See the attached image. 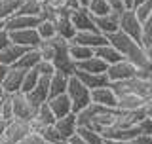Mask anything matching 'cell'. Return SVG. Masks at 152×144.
Segmentation results:
<instances>
[{
    "mask_svg": "<svg viewBox=\"0 0 152 144\" xmlns=\"http://www.w3.org/2000/svg\"><path fill=\"white\" fill-rule=\"evenodd\" d=\"M107 144H127L124 140H116V138H107Z\"/></svg>",
    "mask_w": 152,
    "mask_h": 144,
    "instance_id": "obj_44",
    "label": "cell"
},
{
    "mask_svg": "<svg viewBox=\"0 0 152 144\" xmlns=\"http://www.w3.org/2000/svg\"><path fill=\"white\" fill-rule=\"evenodd\" d=\"M10 36H12V42L17 46H23L27 47V49H32V47H38L42 42L40 34H38L36 28H23V31H13L10 32Z\"/></svg>",
    "mask_w": 152,
    "mask_h": 144,
    "instance_id": "obj_8",
    "label": "cell"
},
{
    "mask_svg": "<svg viewBox=\"0 0 152 144\" xmlns=\"http://www.w3.org/2000/svg\"><path fill=\"white\" fill-rule=\"evenodd\" d=\"M66 95L72 100V112L74 114L82 112L84 108H88L89 104L93 103L91 100V89L86 87L78 76H70L69 87H66Z\"/></svg>",
    "mask_w": 152,
    "mask_h": 144,
    "instance_id": "obj_2",
    "label": "cell"
},
{
    "mask_svg": "<svg viewBox=\"0 0 152 144\" xmlns=\"http://www.w3.org/2000/svg\"><path fill=\"white\" fill-rule=\"evenodd\" d=\"M25 72L27 70H21V68H17V66H10L6 78H4V81H2V89L6 91V95L21 93L23 80H25Z\"/></svg>",
    "mask_w": 152,
    "mask_h": 144,
    "instance_id": "obj_9",
    "label": "cell"
},
{
    "mask_svg": "<svg viewBox=\"0 0 152 144\" xmlns=\"http://www.w3.org/2000/svg\"><path fill=\"white\" fill-rule=\"evenodd\" d=\"M108 42L124 55V59H127L129 63H133L139 70L152 72V63H150L148 57H146V49H145V46H142L141 42L129 38L127 34H124L122 31L110 34L108 36Z\"/></svg>",
    "mask_w": 152,
    "mask_h": 144,
    "instance_id": "obj_1",
    "label": "cell"
},
{
    "mask_svg": "<svg viewBox=\"0 0 152 144\" xmlns=\"http://www.w3.org/2000/svg\"><path fill=\"white\" fill-rule=\"evenodd\" d=\"M95 27H97V31L103 32L104 36L114 34V32L120 31V13L110 12V13H107V15L95 17Z\"/></svg>",
    "mask_w": 152,
    "mask_h": 144,
    "instance_id": "obj_14",
    "label": "cell"
},
{
    "mask_svg": "<svg viewBox=\"0 0 152 144\" xmlns=\"http://www.w3.org/2000/svg\"><path fill=\"white\" fill-rule=\"evenodd\" d=\"M8 70H10V66H6V65H2V63H0V85H2V81H4V78H6Z\"/></svg>",
    "mask_w": 152,
    "mask_h": 144,
    "instance_id": "obj_42",
    "label": "cell"
},
{
    "mask_svg": "<svg viewBox=\"0 0 152 144\" xmlns=\"http://www.w3.org/2000/svg\"><path fill=\"white\" fill-rule=\"evenodd\" d=\"M120 31L124 34H127L133 40L141 42L142 38V23L141 19L137 17L135 9H126V12L120 13Z\"/></svg>",
    "mask_w": 152,
    "mask_h": 144,
    "instance_id": "obj_4",
    "label": "cell"
},
{
    "mask_svg": "<svg viewBox=\"0 0 152 144\" xmlns=\"http://www.w3.org/2000/svg\"><path fill=\"white\" fill-rule=\"evenodd\" d=\"M80 80H82V84L86 87L89 89H97V87H107V85H110V80H108L107 74H91V72H82V70H76V74Z\"/></svg>",
    "mask_w": 152,
    "mask_h": 144,
    "instance_id": "obj_19",
    "label": "cell"
},
{
    "mask_svg": "<svg viewBox=\"0 0 152 144\" xmlns=\"http://www.w3.org/2000/svg\"><path fill=\"white\" fill-rule=\"evenodd\" d=\"M34 70L42 76V78H51V76H53L55 72H57V70H55V66H53V63H51V61H44V59H42L40 63L36 65V68H34Z\"/></svg>",
    "mask_w": 152,
    "mask_h": 144,
    "instance_id": "obj_36",
    "label": "cell"
},
{
    "mask_svg": "<svg viewBox=\"0 0 152 144\" xmlns=\"http://www.w3.org/2000/svg\"><path fill=\"white\" fill-rule=\"evenodd\" d=\"M23 0H0V21L6 23L19 12Z\"/></svg>",
    "mask_w": 152,
    "mask_h": 144,
    "instance_id": "obj_27",
    "label": "cell"
},
{
    "mask_svg": "<svg viewBox=\"0 0 152 144\" xmlns=\"http://www.w3.org/2000/svg\"><path fill=\"white\" fill-rule=\"evenodd\" d=\"M69 53L76 63H82V61H86V59H89V57L95 55V49H91V47H88V46H82V44H76V42H70Z\"/></svg>",
    "mask_w": 152,
    "mask_h": 144,
    "instance_id": "obj_28",
    "label": "cell"
},
{
    "mask_svg": "<svg viewBox=\"0 0 152 144\" xmlns=\"http://www.w3.org/2000/svg\"><path fill=\"white\" fill-rule=\"evenodd\" d=\"M146 49V57L150 59V63H152V46H148V47H145Z\"/></svg>",
    "mask_w": 152,
    "mask_h": 144,
    "instance_id": "obj_45",
    "label": "cell"
},
{
    "mask_svg": "<svg viewBox=\"0 0 152 144\" xmlns=\"http://www.w3.org/2000/svg\"><path fill=\"white\" fill-rule=\"evenodd\" d=\"M80 2V6H84V8H88V4H89V0H78Z\"/></svg>",
    "mask_w": 152,
    "mask_h": 144,
    "instance_id": "obj_46",
    "label": "cell"
},
{
    "mask_svg": "<svg viewBox=\"0 0 152 144\" xmlns=\"http://www.w3.org/2000/svg\"><path fill=\"white\" fill-rule=\"evenodd\" d=\"M91 100L95 104H101L104 108H118V95L110 85L107 87H97L91 91Z\"/></svg>",
    "mask_w": 152,
    "mask_h": 144,
    "instance_id": "obj_13",
    "label": "cell"
},
{
    "mask_svg": "<svg viewBox=\"0 0 152 144\" xmlns=\"http://www.w3.org/2000/svg\"><path fill=\"white\" fill-rule=\"evenodd\" d=\"M48 104H50L51 110H53L55 118H65V116H69V114H72V100H70V97L66 93L51 97L48 100Z\"/></svg>",
    "mask_w": 152,
    "mask_h": 144,
    "instance_id": "obj_17",
    "label": "cell"
},
{
    "mask_svg": "<svg viewBox=\"0 0 152 144\" xmlns=\"http://www.w3.org/2000/svg\"><path fill=\"white\" fill-rule=\"evenodd\" d=\"M141 44L145 47L152 46V17L146 19L145 23H142V38H141Z\"/></svg>",
    "mask_w": 152,
    "mask_h": 144,
    "instance_id": "obj_37",
    "label": "cell"
},
{
    "mask_svg": "<svg viewBox=\"0 0 152 144\" xmlns=\"http://www.w3.org/2000/svg\"><path fill=\"white\" fill-rule=\"evenodd\" d=\"M38 34H40L42 40H51V38L57 36V28H55V23L50 21V19H42L36 27Z\"/></svg>",
    "mask_w": 152,
    "mask_h": 144,
    "instance_id": "obj_30",
    "label": "cell"
},
{
    "mask_svg": "<svg viewBox=\"0 0 152 144\" xmlns=\"http://www.w3.org/2000/svg\"><path fill=\"white\" fill-rule=\"evenodd\" d=\"M32 133V127H31V121L27 119H19V118H13L12 121H8L6 125V131H4L2 138L6 140L8 144H19L21 140Z\"/></svg>",
    "mask_w": 152,
    "mask_h": 144,
    "instance_id": "obj_3",
    "label": "cell"
},
{
    "mask_svg": "<svg viewBox=\"0 0 152 144\" xmlns=\"http://www.w3.org/2000/svg\"><path fill=\"white\" fill-rule=\"evenodd\" d=\"M70 19H72L74 27L78 32L82 31H97V27H95V17L91 15V12H89L88 8H78L74 9L72 13H70Z\"/></svg>",
    "mask_w": 152,
    "mask_h": 144,
    "instance_id": "obj_12",
    "label": "cell"
},
{
    "mask_svg": "<svg viewBox=\"0 0 152 144\" xmlns=\"http://www.w3.org/2000/svg\"><path fill=\"white\" fill-rule=\"evenodd\" d=\"M40 80H42V76L38 74L34 68H32V70H27V72H25V80H23L21 93H27V95H28V93H31V91L38 85V81H40Z\"/></svg>",
    "mask_w": 152,
    "mask_h": 144,
    "instance_id": "obj_32",
    "label": "cell"
},
{
    "mask_svg": "<svg viewBox=\"0 0 152 144\" xmlns=\"http://www.w3.org/2000/svg\"><path fill=\"white\" fill-rule=\"evenodd\" d=\"M40 144H55V142H48V140H44V138H40Z\"/></svg>",
    "mask_w": 152,
    "mask_h": 144,
    "instance_id": "obj_49",
    "label": "cell"
},
{
    "mask_svg": "<svg viewBox=\"0 0 152 144\" xmlns=\"http://www.w3.org/2000/svg\"><path fill=\"white\" fill-rule=\"evenodd\" d=\"M133 9H135L137 17L141 19V23H145L146 19H150V17H152V0H145L142 4H139V6H135Z\"/></svg>",
    "mask_w": 152,
    "mask_h": 144,
    "instance_id": "obj_35",
    "label": "cell"
},
{
    "mask_svg": "<svg viewBox=\"0 0 152 144\" xmlns=\"http://www.w3.org/2000/svg\"><path fill=\"white\" fill-rule=\"evenodd\" d=\"M55 121H57V118H55L53 110L50 108V104H48V103L40 104V106H36V110H34V116H32V119H31L32 133L40 135V133L44 131L46 127L55 125Z\"/></svg>",
    "mask_w": 152,
    "mask_h": 144,
    "instance_id": "obj_5",
    "label": "cell"
},
{
    "mask_svg": "<svg viewBox=\"0 0 152 144\" xmlns=\"http://www.w3.org/2000/svg\"><path fill=\"white\" fill-rule=\"evenodd\" d=\"M142 2H145V0H133V8L139 6V4H142Z\"/></svg>",
    "mask_w": 152,
    "mask_h": 144,
    "instance_id": "obj_48",
    "label": "cell"
},
{
    "mask_svg": "<svg viewBox=\"0 0 152 144\" xmlns=\"http://www.w3.org/2000/svg\"><path fill=\"white\" fill-rule=\"evenodd\" d=\"M127 144H152V135H137Z\"/></svg>",
    "mask_w": 152,
    "mask_h": 144,
    "instance_id": "obj_40",
    "label": "cell"
},
{
    "mask_svg": "<svg viewBox=\"0 0 152 144\" xmlns=\"http://www.w3.org/2000/svg\"><path fill=\"white\" fill-rule=\"evenodd\" d=\"M78 135L84 138L88 144H107V138L103 137V133L95 131L89 127H78Z\"/></svg>",
    "mask_w": 152,
    "mask_h": 144,
    "instance_id": "obj_29",
    "label": "cell"
},
{
    "mask_svg": "<svg viewBox=\"0 0 152 144\" xmlns=\"http://www.w3.org/2000/svg\"><path fill=\"white\" fill-rule=\"evenodd\" d=\"M137 72H139V68L135 65L129 63L127 59H122V61H118V63L108 66L107 76L110 80V84H114V81H127V80L135 78Z\"/></svg>",
    "mask_w": 152,
    "mask_h": 144,
    "instance_id": "obj_6",
    "label": "cell"
},
{
    "mask_svg": "<svg viewBox=\"0 0 152 144\" xmlns=\"http://www.w3.org/2000/svg\"><path fill=\"white\" fill-rule=\"evenodd\" d=\"M4 97H6V91H4V89H2V85H0V100H2Z\"/></svg>",
    "mask_w": 152,
    "mask_h": 144,
    "instance_id": "obj_47",
    "label": "cell"
},
{
    "mask_svg": "<svg viewBox=\"0 0 152 144\" xmlns=\"http://www.w3.org/2000/svg\"><path fill=\"white\" fill-rule=\"evenodd\" d=\"M12 44V36H10V32L6 28H0V51L4 49V47H8Z\"/></svg>",
    "mask_w": 152,
    "mask_h": 144,
    "instance_id": "obj_39",
    "label": "cell"
},
{
    "mask_svg": "<svg viewBox=\"0 0 152 144\" xmlns=\"http://www.w3.org/2000/svg\"><path fill=\"white\" fill-rule=\"evenodd\" d=\"M76 66H78V70L91 72V74H107V70H108V65L104 63L101 57H97V55L89 57V59L82 61V63H76Z\"/></svg>",
    "mask_w": 152,
    "mask_h": 144,
    "instance_id": "obj_22",
    "label": "cell"
},
{
    "mask_svg": "<svg viewBox=\"0 0 152 144\" xmlns=\"http://www.w3.org/2000/svg\"><path fill=\"white\" fill-rule=\"evenodd\" d=\"M42 19L34 17V15H23V13H15L12 19L6 21V31L13 32V31H23V28H36L38 23Z\"/></svg>",
    "mask_w": 152,
    "mask_h": 144,
    "instance_id": "obj_16",
    "label": "cell"
},
{
    "mask_svg": "<svg viewBox=\"0 0 152 144\" xmlns=\"http://www.w3.org/2000/svg\"><path fill=\"white\" fill-rule=\"evenodd\" d=\"M53 23H55V28H57V36H61V38H65V40H74V36H76V27H74V23H72V19H70V12H61V13H57L55 19H53Z\"/></svg>",
    "mask_w": 152,
    "mask_h": 144,
    "instance_id": "obj_11",
    "label": "cell"
},
{
    "mask_svg": "<svg viewBox=\"0 0 152 144\" xmlns=\"http://www.w3.org/2000/svg\"><path fill=\"white\" fill-rule=\"evenodd\" d=\"M25 51H27V47L17 46V44H13V42H12L8 47H4V49L0 51V63L6 65V66H15L17 61L25 55Z\"/></svg>",
    "mask_w": 152,
    "mask_h": 144,
    "instance_id": "obj_20",
    "label": "cell"
},
{
    "mask_svg": "<svg viewBox=\"0 0 152 144\" xmlns=\"http://www.w3.org/2000/svg\"><path fill=\"white\" fill-rule=\"evenodd\" d=\"M65 144H69V140H66V142H65Z\"/></svg>",
    "mask_w": 152,
    "mask_h": 144,
    "instance_id": "obj_51",
    "label": "cell"
},
{
    "mask_svg": "<svg viewBox=\"0 0 152 144\" xmlns=\"http://www.w3.org/2000/svg\"><path fill=\"white\" fill-rule=\"evenodd\" d=\"M19 144H40V135H36V133H31L25 140H21Z\"/></svg>",
    "mask_w": 152,
    "mask_h": 144,
    "instance_id": "obj_41",
    "label": "cell"
},
{
    "mask_svg": "<svg viewBox=\"0 0 152 144\" xmlns=\"http://www.w3.org/2000/svg\"><path fill=\"white\" fill-rule=\"evenodd\" d=\"M108 4H110V9L116 13H122L126 12L127 6H126V0H108Z\"/></svg>",
    "mask_w": 152,
    "mask_h": 144,
    "instance_id": "obj_38",
    "label": "cell"
},
{
    "mask_svg": "<svg viewBox=\"0 0 152 144\" xmlns=\"http://www.w3.org/2000/svg\"><path fill=\"white\" fill-rule=\"evenodd\" d=\"M78 116L72 112V114H69V116H65V118H57V121H55V129L63 135L65 140H70L74 135H78Z\"/></svg>",
    "mask_w": 152,
    "mask_h": 144,
    "instance_id": "obj_15",
    "label": "cell"
},
{
    "mask_svg": "<svg viewBox=\"0 0 152 144\" xmlns=\"http://www.w3.org/2000/svg\"><path fill=\"white\" fill-rule=\"evenodd\" d=\"M12 100H13V116L19 119L31 121L32 116H34L36 106L31 103L28 95L27 93H15V95H12Z\"/></svg>",
    "mask_w": 152,
    "mask_h": 144,
    "instance_id": "obj_7",
    "label": "cell"
},
{
    "mask_svg": "<svg viewBox=\"0 0 152 144\" xmlns=\"http://www.w3.org/2000/svg\"><path fill=\"white\" fill-rule=\"evenodd\" d=\"M146 106V99L137 93H126L118 97V110L122 112H133V110H141Z\"/></svg>",
    "mask_w": 152,
    "mask_h": 144,
    "instance_id": "obj_18",
    "label": "cell"
},
{
    "mask_svg": "<svg viewBox=\"0 0 152 144\" xmlns=\"http://www.w3.org/2000/svg\"><path fill=\"white\" fill-rule=\"evenodd\" d=\"M95 55H97V57H101V59H103V61H104V63H107L108 66L124 59V55H122L120 51H118L116 47H114V46L110 44V42H108L107 46L97 47V49H95Z\"/></svg>",
    "mask_w": 152,
    "mask_h": 144,
    "instance_id": "obj_24",
    "label": "cell"
},
{
    "mask_svg": "<svg viewBox=\"0 0 152 144\" xmlns=\"http://www.w3.org/2000/svg\"><path fill=\"white\" fill-rule=\"evenodd\" d=\"M17 13H23V15H34V17L42 19V13H44V0H23Z\"/></svg>",
    "mask_w": 152,
    "mask_h": 144,
    "instance_id": "obj_26",
    "label": "cell"
},
{
    "mask_svg": "<svg viewBox=\"0 0 152 144\" xmlns=\"http://www.w3.org/2000/svg\"><path fill=\"white\" fill-rule=\"evenodd\" d=\"M0 28H6V23H2V21H0Z\"/></svg>",
    "mask_w": 152,
    "mask_h": 144,
    "instance_id": "obj_50",
    "label": "cell"
},
{
    "mask_svg": "<svg viewBox=\"0 0 152 144\" xmlns=\"http://www.w3.org/2000/svg\"><path fill=\"white\" fill-rule=\"evenodd\" d=\"M70 42H76V44H82V46L91 47V49H97V47L108 44V36H104L99 31H82V32H76L74 40H70Z\"/></svg>",
    "mask_w": 152,
    "mask_h": 144,
    "instance_id": "obj_10",
    "label": "cell"
},
{
    "mask_svg": "<svg viewBox=\"0 0 152 144\" xmlns=\"http://www.w3.org/2000/svg\"><path fill=\"white\" fill-rule=\"evenodd\" d=\"M42 61V55H40V51H38V47H32V49H27L25 51V55L21 57V59L17 61V68H21V70H32V68H36V65Z\"/></svg>",
    "mask_w": 152,
    "mask_h": 144,
    "instance_id": "obj_25",
    "label": "cell"
},
{
    "mask_svg": "<svg viewBox=\"0 0 152 144\" xmlns=\"http://www.w3.org/2000/svg\"><path fill=\"white\" fill-rule=\"evenodd\" d=\"M40 138H44V140H48V142H55V144H65L66 142L65 138H63V135L55 129V125L46 127L44 131L40 133Z\"/></svg>",
    "mask_w": 152,
    "mask_h": 144,
    "instance_id": "obj_33",
    "label": "cell"
},
{
    "mask_svg": "<svg viewBox=\"0 0 152 144\" xmlns=\"http://www.w3.org/2000/svg\"><path fill=\"white\" fill-rule=\"evenodd\" d=\"M28 99L34 106H40L50 100V78H42L38 81V85L28 93Z\"/></svg>",
    "mask_w": 152,
    "mask_h": 144,
    "instance_id": "obj_21",
    "label": "cell"
},
{
    "mask_svg": "<svg viewBox=\"0 0 152 144\" xmlns=\"http://www.w3.org/2000/svg\"><path fill=\"white\" fill-rule=\"evenodd\" d=\"M69 144H88V142H86V140H84V138L80 137V135H74V137L69 140Z\"/></svg>",
    "mask_w": 152,
    "mask_h": 144,
    "instance_id": "obj_43",
    "label": "cell"
},
{
    "mask_svg": "<svg viewBox=\"0 0 152 144\" xmlns=\"http://www.w3.org/2000/svg\"><path fill=\"white\" fill-rule=\"evenodd\" d=\"M69 80H70V76L63 74V72H55V74L50 78V99L51 97H57V95L66 93Z\"/></svg>",
    "mask_w": 152,
    "mask_h": 144,
    "instance_id": "obj_23",
    "label": "cell"
},
{
    "mask_svg": "<svg viewBox=\"0 0 152 144\" xmlns=\"http://www.w3.org/2000/svg\"><path fill=\"white\" fill-rule=\"evenodd\" d=\"M0 114L6 121H12L13 118V100H12V95H6L2 100H0Z\"/></svg>",
    "mask_w": 152,
    "mask_h": 144,
    "instance_id": "obj_34",
    "label": "cell"
},
{
    "mask_svg": "<svg viewBox=\"0 0 152 144\" xmlns=\"http://www.w3.org/2000/svg\"><path fill=\"white\" fill-rule=\"evenodd\" d=\"M88 9L91 12L93 17H101V15H107V13H110V4H108V0H89L88 4Z\"/></svg>",
    "mask_w": 152,
    "mask_h": 144,
    "instance_id": "obj_31",
    "label": "cell"
}]
</instances>
